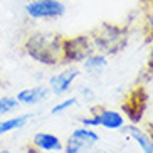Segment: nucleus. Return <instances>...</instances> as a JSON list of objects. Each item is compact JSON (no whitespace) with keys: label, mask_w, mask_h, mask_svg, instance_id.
Listing matches in <instances>:
<instances>
[{"label":"nucleus","mask_w":153,"mask_h":153,"mask_svg":"<svg viewBox=\"0 0 153 153\" xmlns=\"http://www.w3.org/2000/svg\"><path fill=\"white\" fill-rule=\"evenodd\" d=\"M71 136L82 141L88 148H93V146H96L99 143V135L94 131V128H88V126H82V125L79 128H76V130H72Z\"/></svg>","instance_id":"obj_11"},{"label":"nucleus","mask_w":153,"mask_h":153,"mask_svg":"<svg viewBox=\"0 0 153 153\" xmlns=\"http://www.w3.org/2000/svg\"><path fill=\"white\" fill-rule=\"evenodd\" d=\"M51 96L49 86H34V88H24L15 94L17 101L25 106H36V104L44 103L45 99Z\"/></svg>","instance_id":"obj_8"},{"label":"nucleus","mask_w":153,"mask_h":153,"mask_svg":"<svg viewBox=\"0 0 153 153\" xmlns=\"http://www.w3.org/2000/svg\"><path fill=\"white\" fill-rule=\"evenodd\" d=\"M32 118H34L32 113H24V114H17V116H10V118H2L0 120V136L14 133V131L24 128Z\"/></svg>","instance_id":"obj_9"},{"label":"nucleus","mask_w":153,"mask_h":153,"mask_svg":"<svg viewBox=\"0 0 153 153\" xmlns=\"http://www.w3.org/2000/svg\"><path fill=\"white\" fill-rule=\"evenodd\" d=\"M145 30L153 41V0L145 2Z\"/></svg>","instance_id":"obj_14"},{"label":"nucleus","mask_w":153,"mask_h":153,"mask_svg":"<svg viewBox=\"0 0 153 153\" xmlns=\"http://www.w3.org/2000/svg\"><path fill=\"white\" fill-rule=\"evenodd\" d=\"M76 104H77V98H76V96L66 98V99H62V101L56 103L54 106L51 108V114H52V116H59V114H62V113L69 111L71 108H74Z\"/></svg>","instance_id":"obj_13"},{"label":"nucleus","mask_w":153,"mask_h":153,"mask_svg":"<svg viewBox=\"0 0 153 153\" xmlns=\"http://www.w3.org/2000/svg\"><path fill=\"white\" fill-rule=\"evenodd\" d=\"M94 52V42L88 36L71 37L62 41V62H82Z\"/></svg>","instance_id":"obj_3"},{"label":"nucleus","mask_w":153,"mask_h":153,"mask_svg":"<svg viewBox=\"0 0 153 153\" xmlns=\"http://www.w3.org/2000/svg\"><path fill=\"white\" fill-rule=\"evenodd\" d=\"M19 108H20V103L15 96H2L0 98V120L7 118V114L17 111Z\"/></svg>","instance_id":"obj_12"},{"label":"nucleus","mask_w":153,"mask_h":153,"mask_svg":"<svg viewBox=\"0 0 153 153\" xmlns=\"http://www.w3.org/2000/svg\"><path fill=\"white\" fill-rule=\"evenodd\" d=\"M0 153H12V152H10V150H5V148H4V150H0Z\"/></svg>","instance_id":"obj_20"},{"label":"nucleus","mask_w":153,"mask_h":153,"mask_svg":"<svg viewBox=\"0 0 153 153\" xmlns=\"http://www.w3.org/2000/svg\"><path fill=\"white\" fill-rule=\"evenodd\" d=\"M108 68V56L103 52H93L82 61V69H84L89 76H98L104 69Z\"/></svg>","instance_id":"obj_10"},{"label":"nucleus","mask_w":153,"mask_h":153,"mask_svg":"<svg viewBox=\"0 0 153 153\" xmlns=\"http://www.w3.org/2000/svg\"><path fill=\"white\" fill-rule=\"evenodd\" d=\"M150 66L153 68V47H152V51H150Z\"/></svg>","instance_id":"obj_19"},{"label":"nucleus","mask_w":153,"mask_h":153,"mask_svg":"<svg viewBox=\"0 0 153 153\" xmlns=\"http://www.w3.org/2000/svg\"><path fill=\"white\" fill-rule=\"evenodd\" d=\"M25 152H27V153H41V152H39V150H37L36 148V146H34V145H29V146H27V148H25Z\"/></svg>","instance_id":"obj_18"},{"label":"nucleus","mask_w":153,"mask_h":153,"mask_svg":"<svg viewBox=\"0 0 153 153\" xmlns=\"http://www.w3.org/2000/svg\"><path fill=\"white\" fill-rule=\"evenodd\" d=\"M30 143L41 153H61L64 148V143L61 141V138L54 133H47V131L36 133Z\"/></svg>","instance_id":"obj_7"},{"label":"nucleus","mask_w":153,"mask_h":153,"mask_svg":"<svg viewBox=\"0 0 153 153\" xmlns=\"http://www.w3.org/2000/svg\"><path fill=\"white\" fill-rule=\"evenodd\" d=\"M24 14L32 20H56L64 17L66 5L61 0H29L24 5Z\"/></svg>","instance_id":"obj_2"},{"label":"nucleus","mask_w":153,"mask_h":153,"mask_svg":"<svg viewBox=\"0 0 153 153\" xmlns=\"http://www.w3.org/2000/svg\"><path fill=\"white\" fill-rule=\"evenodd\" d=\"M64 37L52 32H34L25 39L24 51L30 59L44 66H57L62 62Z\"/></svg>","instance_id":"obj_1"},{"label":"nucleus","mask_w":153,"mask_h":153,"mask_svg":"<svg viewBox=\"0 0 153 153\" xmlns=\"http://www.w3.org/2000/svg\"><path fill=\"white\" fill-rule=\"evenodd\" d=\"M121 131L125 133L128 138H131L138 145V148L141 150V153H153V141H152V136L150 133L145 128L138 126L136 123H130V125H126L121 128Z\"/></svg>","instance_id":"obj_6"},{"label":"nucleus","mask_w":153,"mask_h":153,"mask_svg":"<svg viewBox=\"0 0 153 153\" xmlns=\"http://www.w3.org/2000/svg\"><path fill=\"white\" fill-rule=\"evenodd\" d=\"M81 125L82 126H88V128H98V123H96V120H94V116H93V114L81 118Z\"/></svg>","instance_id":"obj_17"},{"label":"nucleus","mask_w":153,"mask_h":153,"mask_svg":"<svg viewBox=\"0 0 153 153\" xmlns=\"http://www.w3.org/2000/svg\"><path fill=\"white\" fill-rule=\"evenodd\" d=\"M79 94H81L84 99H88V101L94 99V91L91 89L89 86H81V88H79Z\"/></svg>","instance_id":"obj_16"},{"label":"nucleus","mask_w":153,"mask_h":153,"mask_svg":"<svg viewBox=\"0 0 153 153\" xmlns=\"http://www.w3.org/2000/svg\"><path fill=\"white\" fill-rule=\"evenodd\" d=\"M77 77H79V69L77 68H68L64 71L57 72V74H54V76H51L49 81H47L51 94L54 96L68 94Z\"/></svg>","instance_id":"obj_4"},{"label":"nucleus","mask_w":153,"mask_h":153,"mask_svg":"<svg viewBox=\"0 0 153 153\" xmlns=\"http://www.w3.org/2000/svg\"><path fill=\"white\" fill-rule=\"evenodd\" d=\"M93 116H94L98 126H101V128H104V130H109V131L121 130L123 126H125V123H126L123 113L114 111V109H108V108L94 109V111H93Z\"/></svg>","instance_id":"obj_5"},{"label":"nucleus","mask_w":153,"mask_h":153,"mask_svg":"<svg viewBox=\"0 0 153 153\" xmlns=\"http://www.w3.org/2000/svg\"><path fill=\"white\" fill-rule=\"evenodd\" d=\"M88 150H89V148H88V146H86L82 141H79V140L69 136V140L64 143L62 152H64V153H86Z\"/></svg>","instance_id":"obj_15"},{"label":"nucleus","mask_w":153,"mask_h":153,"mask_svg":"<svg viewBox=\"0 0 153 153\" xmlns=\"http://www.w3.org/2000/svg\"><path fill=\"white\" fill-rule=\"evenodd\" d=\"M148 133H150V136H152V141H153V128H152V130L148 131Z\"/></svg>","instance_id":"obj_21"}]
</instances>
